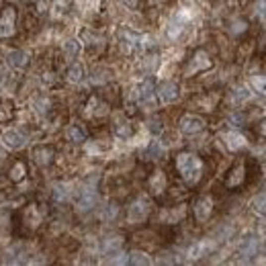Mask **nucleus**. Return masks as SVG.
I'll return each instance as SVG.
<instances>
[{
    "mask_svg": "<svg viewBox=\"0 0 266 266\" xmlns=\"http://www.w3.org/2000/svg\"><path fill=\"white\" fill-rule=\"evenodd\" d=\"M174 166H176L180 178L191 187H195L197 182L203 178V172H205V162L195 152H180L174 160Z\"/></svg>",
    "mask_w": 266,
    "mask_h": 266,
    "instance_id": "obj_1",
    "label": "nucleus"
},
{
    "mask_svg": "<svg viewBox=\"0 0 266 266\" xmlns=\"http://www.w3.org/2000/svg\"><path fill=\"white\" fill-rule=\"evenodd\" d=\"M149 211L152 205L145 197H137L135 201H131V205L127 207V223L129 225H139L149 217Z\"/></svg>",
    "mask_w": 266,
    "mask_h": 266,
    "instance_id": "obj_2",
    "label": "nucleus"
},
{
    "mask_svg": "<svg viewBox=\"0 0 266 266\" xmlns=\"http://www.w3.org/2000/svg\"><path fill=\"white\" fill-rule=\"evenodd\" d=\"M137 101L143 109L154 111L156 109V84L152 78H145L137 86Z\"/></svg>",
    "mask_w": 266,
    "mask_h": 266,
    "instance_id": "obj_3",
    "label": "nucleus"
},
{
    "mask_svg": "<svg viewBox=\"0 0 266 266\" xmlns=\"http://www.w3.org/2000/svg\"><path fill=\"white\" fill-rule=\"evenodd\" d=\"M213 68V60L209 58V54L205 52V49H197V52L193 54V58L189 60V66L185 74L187 76H195L199 72H205V70H211Z\"/></svg>",
    "mask_w": 266,
    "mask_h": 266,
    "instance_id": "obj_4",
    "label": "nucleus"
},
{
    "mask_svg": "<svg viewBox=\"0 0 266 266\" xmlns=\"http://www.w3.org/2000/svg\"><path fill=\"white\" fill-rule=\"evenodd\" d=\"M246 176H248V166L246 162H236L231 168L227 170V176H225V189H240L244 182H246Z\"/></svg>",
    "mask_w": 266,
    "mask_h": 266,
    "instance_id": "obj_5",
    "label": "nucleus"
},
{
    "mask_svg": "<svg viewBox=\"0 0 266 266\" xmlns=\"http://www.w3.org/2000/svg\"><path fill=\"white\" fill-rule=\"evenodd\" d=\"M156 96L162 105H170L174 101H178L180 96V88L174 80H162L158 84V90H156Z\"/></svg>",
    "mask_w": 266,
    "mask_h": 266,
    "instance_id": "obj_6",
    "label": "nucleus"
},
{
    "mask_svg": "<svg viewBox=\"0 0 266 266\" xmlns=\"http://www.w3.org/2000/svg\"><path fill=\"white\" fill-rule=\"evenodd\" d=\"M178 129L185 133V135H197V133H201L205 129V119L199 117V115H182L180 121H178Z\"/></svg>",
    "mask_w": 266,
    "mask_h": 266,
    "instance_id": "obj_7",
    "label": "nucleus"
},
{
    "mask_svg": "<svg viewBox=\"0 0 266 266\" xmlns=\"http://www.w3.org/2000/svg\"><path fill=\"white\" fill-rule=\"evenodd\" d=\"M193 213H195V219L197 221H207L213 213V199L209 195L199 197L195 205H193Z\"/></svg>",
    "mask_w": 266,
    "mask_h": 266,
    "instance_id": "obj_8",
    "label": "nucleus"
},
{
    "mask_svg": "<svg viewBox=\"0 0 266 266\" xmlns=\"http://www.w3.org/2000/svg\"><path fill=\"white\" fill-rule=\"evenodd\" d=\"M119 43L123 47V52L131 54V52H135V49L141 47V35L135 31H131V29H121L119 31Z\"/></svg>",
    "mask_w": 266,
    "mask_h": 266,
    "instance_id": "obj_9",
    "label": "nucleus"
},
{
    "mask_svg": "<svg viewBox=\"0 0 266 266\" xmlns=\"http://www.w3.org/2000/svg\"><path fill=\"white\" fill-rule=\"evenodd\" d=\"M221 139H223V143H225V147L229 149V152H240V149H244L248 145V139L244 137V133L234 131V129L223 131L221 133Z\"/></svg>",
    "mask_w": 266,
    "mask_h": 266,
    "instance_id": "obj_10",
    "label": "nucleus"
},
{
    "mask_svg": "<svg viewBox=\"0 0 266 266\" xmlns=\"http://www.w3.org/2000/svg\"><path fill=\"white\" fill-rule=\"evenodd\" d=\"M16 29V8L8 6L0 16V37H10Z\"/></svg>",
    "mask_w": 266,
    "mask_h": 266,
    "instance_id": "obj_11",
    "label": "nucleus"
},
{
    "mask_svg": "<svg viewBox=\"0 0 266 266\" xmlns=\"http://www.w3.org/2000/svg\"><path fill=\"white\" fill-rule=\"evenodd\" d=\"M2 141H4V145L10 147V149H21V147L27 145V135H25L23 131L10 127V129H6V131L2 133Z\"/></svg>",
    "mask_w": 266,
    "mask_h": 266,
    "instance_id": "obj_12",
    "label": "nucleus"
},
{
    "mask_svg": "<svg viewBox=\"0 0 266 266\" xmlns=\"http://www.w3.org/2000/svg\"><path fill=\"white\" fill-rule=\"evenodd\" d=\"M54 158H56V147L54 145H37L35 149H33V160H35V164L41 166V168L52 164Z\"/></svg>",
    "mask_w": 266,
    "mask_h": 266,
    "instance_id": "obj_13",
    "label": "nucleus"
},
{
    "mask_svg": "<svg viewBox=\"0 0 266 266\" xmlns=\"http://www.w3.org/2000/svg\"><path fill=\"white\" fill-rule=\"evenodd\" d=\"M166 187H168V178H166V174L162 170L152 172V176L147 178V191H149V195L160 197L166 191Z\"/></svg>",
    "mask_w": 266,
    "mask_h": 266,
    "instance_id": "obj_14",
    "label": "nucleus"
},
{
    "mask_svg": "<svg viewBox=\"0 0 266 266\" xmlns=\"http://www.w3.org/2000/svg\"><path fill=\"white\" fill-rule=\"evenodd\" d=\"M258 248H260V242L254 234H246L240 242V254L246 258V260H250L258 254Z\"/></svg>",
    "mask_w": 266,
    "mask_h": 266,
    "instance_id": "obj_15",
    "label": "nucleus"
},
{
    "mask_svg": "<svg viewBox=\"0 0 266 266\" xmlns=\"http://www.w3.org/2000/svg\"><path fill=\"white\" fill-rule=\"evenodd\" d=\"M6 62L10 68H16V70H25L29 62H31V56L27 52H23V49H16V52H10L6 56Z\"/></svg>",
    "mask_w": 266,
    "mask_h": 266,
    "instance_id": "obj_16",
    "label": "nucleus"
},
{
    "mask_svg": "<svg viewBox=\"0 0 266 266\" xmlns=\"http://www.w3.org/2000/svg\"><path fill=\"white\" fill-rule=\"evenodd\" d=\"M121 248H123L121 236H107L103 240V254H107V256H111V254L117 256V252H121Z\"/></svg>",
    "mask_w": 266,
    "mask_h": 266,
    "instance_id": "obj_17",
    "label": "nucleus"
},
{
    "mask_svg": "<svg viewBox=\"0 0 266 266\" xmlns=\"http://www.w3.org/2000/svg\"><path fill=\"white\" fill-rule=\"evenodd\" d=\"M66 137H68L70 143H84L86 141V129L82 127V125H70L68 129H66Z\"/></svg>",
    "mask_w": 266,
    "mask_h": 266,
    "instance_id": "obj_18",
    "label": "nucleus"
},
{
    "mask_svg": "<svg viewBox=\"0 0 266 266\" xmlns=\"http://www.w3.org/2000/svg\"><path fill=\"white\" fill-rule=\"evenodd\" d=\"M96 201H98V197H96V193L94 191H84L80 195V199H78V211H90V209H94L96 207Z\"/></svg>",
    "mask_w": 266,
    "mask_h": 266,
    "instance_id": "obj_19",
    "label": "nucleus"
},
{
    "mask_svg": "<svg viewBox=\"0 0 266 266\" xmlns=\"http://www.w3.org/2000/svg\"><path fill=\"white\" fill-rule=\"evenodd\" d=\"M213 248H215V244L211 240H203V242L195 244L189 254H191V258H203V256H209L213 252Z\"/></svg>",
    "mask_w": 266,
    "mask_h": 266,
    "instance_id": "obj_20",
    "label": "nucleus"
},
{
    "mask_svg": "<svg viewBox=\"0 0 266 266\" xmlns=\"http://www.w3.org/2000/svg\"><path fill=\"white\" fill-rule=\"evenodd\" d=\"M66 76H68V80L74 82V84H80V82L86 78V68L82 64H72L68 72H66Z\"/></svg>",
    "mask_w": 266,
    "mask_h": 266,
    "instance_id": "obj_21",
    "label": "nucleus"
},
{
    "mask_svg": "<svg viewBox=\"0 0 266 266\" xmlns=\"http://www.w3.org/2000/svg\"><path fill=\"white\" fill-rule=\"evenodd\" d=\"M25 176H27V166H25V162L16 160V162L10 166V168H8V178H10L12 182H21Z\"/></svg>",
    "mask_w": 266,
    "mask_h": 266,
    "instance_id": "obj_22",
    "label": "nucleus"
},
{
    "mask_svg": "<svg viewBox=\"0 0 266 266\" xmlns=\"http://www.w3.org/2000/svg\"><path fill=\"white\" fill-rule=\"evenodd\" d=\"M182 217H185V205L174 207V209H168V211L162 213V221H164V223H178Z\"/></svg>",
    "mask_w": 266,
    "mask_h": 266,
    "instance_id": "obj_23",
    "label": "nucleus"
},
{
    "mask_svg": "<svg viewBox=\"0 0 266 266\" xmlns=\"http://www.w3.org/2000/svg\"><path fill=\"white\" fill-rule=\"evenodd\" d=\"M127 264H133V266H145V264H152V258H149L145 252L141 250H133L127 254Z\"/></svg>",
    "mask_w": 266,
    "mask_h": 266,
    "instance_id": "obj_24",
    "label": "nucleus"
},
{
    "mask_svg": "<svg viewBox=\"0 0 266 266\" xmlns=\"http://www.w3.org/2000/svg\"><path fill=\"white\" fill-rule=\"evenodd\" d=\"M250 207L256 215H266V193L254 195V199L250 201Z\"/></svg>",
    "mask_w": 266,
    "mask_h": 266,
    "instance_id": "obj_25",
    "label": "nucleus"
},
{
    "mask_svg": "<svg viewBox=\"0 0 266 266\" xmlns=\"http://www.w3.org/2000/svg\"><path fill=\"white\" fill-rule=\"evenodd\" d=\"M78 54H80V41L78 39H68L64 43V56L68 60L78 58Z\"/></svg>",
    "mask_w": 266,
    "mask_h": 266,
    "instance_id": "obj_26",
    "label": "nucleus"
},
{
    "mask_svg": "<svg viewBox=\"0 0 266 266\" xmlns=\"http://www.w3.org/2000/svg\"><path fill=\"white\" fill-rule=\"evenodd\" d=\"M252 98V92L248 90L246 86H240V88H236L234 92H231V101H234L236 105H244V103H248Z\"/></svg>",
    "mask_w": 266,
    "mask_h": 266,
    "instance_id": "obj_27",
    "label": "nucleus"
},
{
    "mask_svg": "<svg viewBox=\"0 0 266 266\" xmlns=\"http://www.w3.org/2000/svg\"><path fill=\"white\" fill-rule=\"evenodd\" d=\"M115 135L121 137V139H129L133 135V127L127 121H121V123L115 125Z\"/></svg>",
    "mask_w": 266,
    "mask_h": 266,
    "instance_id": "obj_28",
    "label": "nucleus"
},
{
    "mask_svg": "<svg viewBox=\"0 0 266 266\" xmlns=\"http://www.w3.org/2000/svg\"><path fill=\"white\" fill-rule=\"evenodd\" d=\"M182 29H185V19L176 16V19L170 23V27H168V37H170V39H178V35L182 33Z\"/></svg>",
    "mask_w": 266,
    "mask_h": 266,
    "instance_id": "obj_29",
    "label": "nucleus"
},
{
    "mask_svg": "<svg viewBox=\"0 0 266 266\" xmlns=\"http://www.w3.org/2000/svg\"><path fill=\"white\" fill-rule=\"evenodd\" d=\"M252 88H254L258 94H264V96H266V76H262V74L252 76Z\"/></svg>",
    "mask_w": 266,
    "mask_h": 266,
    "instance_id": "obj_30",
    "label": "nucleus"
},
{
    "mask_svg": "<svg viewBox=\"0 0 266 266\" xmlns=\"http://www.w3.org/2000/svg\"><path fill=\"white\" fill-rule=\"evenodd\" d=\"M229 31L234 33V35H242V33L248 31V21H246V19H236V21H231Z\"/></svg>",
    "mask_w": 266,
    "mask_h": 266,
    "instance_id": "obj_31",
    "label": "nucleus"
},
{
    "mask_svg": "<svg viewBox=\"0 0 266 266\" xmlns=\"http://www.w3.org/2000/svg\"><path fill=\"white\" fill-rule=\"evenodd\" d=\"M68 197H70V191H68L66 185H56L54 187V199L56 201H66Z\"/></svg>",
    "mask_w": 266,
    "mask_h": 266,
    "instance_id": "obj_32",
    "label": "nucleus"
},
{
    "mask_svg": "<svg viewBox=\"0 0 266 266\" xmlns=\"http://www.w3.org/2000/svg\"><path fill=\"white\" fill-rule=\"evenodd\" d=\"M88 111H90L92 115H105V113H107V107H105L101 101H96V98H90Z\"/></svg>",
    "mask_w": 266,
    "mask_h": 266,
    "instance_id": "obj_33",
    "label": "nucleus"
},
{
    "mask_svg": "<svg viewBox=\"0 0 266 266\" xmlns=\"http://www.w3.org/2000/svg\"><path fill=\"white\" fill-rule=\"evenodd\" d=\"M254 12H256L258 19H266V0H256Z\"/></svg>",
    "mask_w": 266,
    "mask_h": 266,
    "instance_id": "obj_34",
    "label": "nucleus"
},
{
    "mask_svg": "<svg viewBox=\"0 0 266 266\" xmlns=\"http://www.w3.org/2000/svg\"><path fill=\"white\" fill-rule=\"evenodd\" d=\"M68 8H70V2H68V0H58V2L54 4L56 14H66V12H68Z\"/></svg>",
    "mask_w": 266,
    "mask_h": 266,
    "instance_id": "obj_35",
    "label": "nucleus"
},
{
    "mask_svg": "<svg viewBox=\"0 0 266 266\" xmlns=\"http://www.w3.org/2000/svg\"><path fill=\"white\" fill-rule=\"evenodd\" d=\"M147 125H149V131L156 133V135H160V133L164 131V127H162V121H160V119H152Z\"/></svg>",
    "mask_w": 266,
    "mask_h": 266,
    "instance_id": "obj_36",
    "label": "nucleus"
},
{
    "mask_svg": "<svg viewBox=\"0 0 266 266\" xmlns=\"http://www.w3.org/2000/svg\"><path fill=\"white\" fill-rule=\"evenodd\" d=\"M117 213H119V205L117 203H111L109 209L105 211V217L107 219H115V217H117Z\"/></svg>",
    "mask_w": 266,
    "mask_h": 266,
    "instance_id": "obj_37",
    "label": "nucleus"
},
{
    "mask_svg": "<svg viewBox=\"0 0 266 266\" xmlns=\"http://www.w3.org/2000/svg\"><path fill=\"white\" fill-rule=\"evenodd\" d=\"M47 105H49L47 98H41V101L35 103V111H37V113H45V111H47Z\"/></svg>",
    "mask_w": 266,
    "mask_h": 266,
    "instance_id": "obj_38",
    "label": "nucleus"
},
{
    "mask_svg": "<svg viewBox=\"0 0 266 266\" xmlns=\"http://www.w3.org/2000/svg\"><path fill=\"white\" fill-rule=\"evenodd\" d=\"M258 133L262 137H266V119H262L260 123H258Z\"/></svg>",
    "mask_w": 266,
    "mask_h": 266,
    "instance_id": "obj_39",
    "label": "nucleus"
},
{
    "mask_svg": "<svg viewBox=\"0 0 266 266\" xmlns=\"http://www.w3.org/2000/svg\"><path fill=\"white\" fill-rule=\"evenodd\" d=\"M262 254H264V258H266V238H264V244H262Z\"/></svg>",
    "mask_w": 266,
    "mask_h": 266,
    "instance_id": "obj_40",
    "label": "nucleus"
},
{
    "mask_svg": "<svg viewBox=\"0 0 266 266\" xmlns=\"http://www.w3.org/2000/svg\"><path fill=\"white\" fill-rule=\"evenodd\" d=\"M154 2H166V0H154Z\"/></svg>",
    "mask_w": 266,
    "mask_h": 266,
    "instance_id": "obj_41",
    "label": "nucleus"
}]
</instances>
